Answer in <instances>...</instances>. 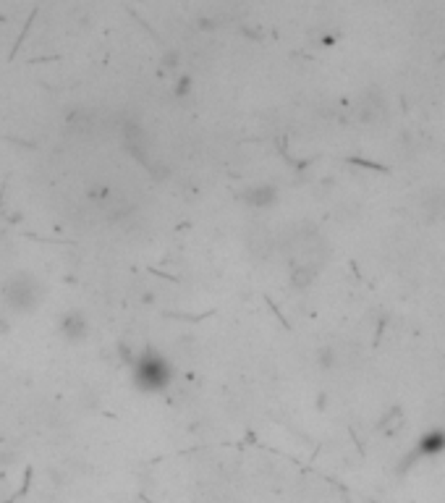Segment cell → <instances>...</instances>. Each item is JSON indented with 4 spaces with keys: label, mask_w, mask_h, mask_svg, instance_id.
I'll use <instances>...</instances> for the list:
<instances>
[{
    "label": "cell",
    "mask_w": 445,
    "mask_h": 503,
    "mask_svg": "<svg viewBox=\"0 0 445 503\" xmlns=\"http://www.w3.org/2000/svg\"><path fill=\"white\" fill-rule=\"evenodd\" d=\"M60 333L66 335L69 341H81L87 335V320L81 312H69L60 320Z\"/></svg>",
    "instance_id": "obj_3"
},
{
    "label": "cell",
    "mask_w": 445,
    "mask_h": 503,
    "mask_svg": "<svg viewBox=\"0 0 445 503\" xmlns=\"http://www.w3.org/2000/svg\"><path fill=\"white\" fill-rule=\"evenodd\" d=\"M416 454L419 456L445 454V433L443 430H430L427 435H422V438H419V445H416Z\"/></svg>",
    "instance_id": "obj_4"
},
{
    "label": "cell",
    "mask_w": 445,
    "mask_h": 503,
    "mask_svg": "<svg viewBox=\"0 0 445 503\" xmlns=\"http://www.w3.org/2000/svg\"><path fill=\"white\" fill-rule=\"evenodd\" d=\"M134 380L142 391H163L170 383V367L155 351H144L139 356L137 370H134Z\"/></svg>",
    "instance_id": "obj_2"
},
{
    "label": "cell",
    "mask_w": 445,
    "mask_h": 503,
    "mask_svg": "<svg viewBox=\"0 0 445 503\" xmlns=\"http://www.w3.org/2000/svg\"><path fill=\"white\" fill-rule=\"evenodd\" d=\"M247 199L254 205V208H267V205H273L275 202V192L267 187H257L254 192H249Z\"/></svg>",
    "instance_id": "obj_5"
},
{
    "label": "cell",
    "mask_w": 445,
    "mask_h": 503,
    "mask_svg": "<svg viewBox=\"0 0 445 503\" xmlns=\"http://www.w3.org/2000/svg\"><path fill=\"white\" fill-rule=\"evenodd\" d=\"M3 302L13 312H32L42 302V286L29 273H16L3 283Z\"/></svg>",
    "instance_id": "obj_1"
}]
</instances>
